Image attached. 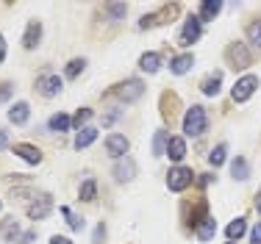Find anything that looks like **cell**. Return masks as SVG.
I'll list each match as a JSON object with an SVG mask.
<instances>
[{
  "label": "cell",
  "instance_id": "cell-1",
  "mask_svg": "<svg viewBox=\"0 0 261 244\" xmlns=\"http://www.w3.org/2000/svg\"><path fill=\"white\" fill-rule=\"evenodd\" d=\"M206 125H208V117H206V109H203V105H192V109L186 111V117H184L186 136H200L203 130H206Z\"/></svg>",
  "mask_w": 261,
  "mask_h": 244
},
{
  "label": "cell",
  "instance_id": "cell-2",
  "mask_svg": "<svg viewBox=\"0 0 261 244\" xmlns=\"http://www.w3.org/2000/svg\"><path fill=\"white\" fill-rule=\"evenodd\" d=\"M256 89H258V75H245V78H239L236 86H233V92H231L233 103H245Z\"/></svg>",
  "mask_w": 261,
  "mask_h": 244
},
{
  "label": "cell",
  "instance_id": "cell-3",
  "mask_svg": "<svg viewBox=\"0 0 261 244\" xmlns=\"http://www.w3.org/2000/svg\"><path fill=\"white\" fill-rule=\"evenodd\" d=\"M200 34H203V22H200V17H189V20L184 22L181 36H178V45H184V47L195 45V42L200 39Z\"/></svg>",
  "mask_w": 261,
  "mask_h": 244
},
{
  "label": "cell",
  "instance_id": "cell-4",
  "mask_svg": "<svg viewBox=\"0 0 261 244\" xmlns=\"http://www.w3.org/2000/svg\"><path fill=\"white\" fill-rule=\"evenodd\" d=\"M189 183H192V170H186V167H175V170H170L167 186H170L172 192H184Z\"/></svg>",
  "mask_w": 261,
  "mask_h": 244
},
{
  "label": "cell",
  "instance_id": "cell-5",
  "mask_svg": "<svg viewBox=\"0 0 261 244\" xmlns=\"http://www.w3.org/2000/svg\"><path fill=\"white\" fill-rule=\"evenodd\" d=\"M50 211H53V200H50V195H39V197L34 200V203L28 205V216H31V220H45Z\"/></svg>",
  "mask_w": 261,
  "mask_h": 244
},
{
  "label": "cell",
  "instance_id": "cell-6",
  "mask_svg": "<svg viewBox=\"0 0 261 244\" xmlns=\"http://www.w3.org/2000/svg\"><path fill=\"white\" fill-rule=\"evenodd\" d=\"M228 59H231V64L236 70H245V67H250V53H247V47L242 45V42H236V45L228 47Z\"/></svg>",
  "mask_w": 261,
  "mask_h": 244
},
{
  "label": "cell",
  "instance_id": "cell-7",
  "mask_svg": "<svg viewBox=\"0 0 261 244\" xmlns=\"http://www.w3.org/2000/svg\"><path fill=\"white\" fill-rule=\"evenodd\" d=\"M142 92H145L142 80H128V84H122L120 89H117V97L125 100V103H134V100H139V97H142Z\"/></svg>",
  "mask_w": 261,
  "mask_h": 244
},
{
  "label": "cell",
  "instance_id": "cell-8",
  "mask_svg": "<svg viewBox=\"0 0 261 244\" xmlns=\"http://www.w3.org/2000/svg\"><path fill=\"white\" fill-rule=\"evenodd\" d=\"M134 175H136L134 158H120V161L114 164V178L120 180V183H128V180H134Z\"/></svg>",
  "mask_w": 261,
  "mask_h": 244
},
{
  "label": "cell",
  "instance_id": "cell-9",
  "mask_svg": "<svg viewBox=\"0 0 261 244\" xmlns=\"http://www.w3.org/2000/svg\"><path fill=\"white\" fill-rule=\"evenodd\" d=\"M106 150H109V155H114V158H122V155L128 153V139L122 133H111L109 139H106Z\"/></svg>",
  "mask_w": 261,
  "mask_h": 244
},
{
  "label": "cell",
  "instance_id": "cell-10",
  "mask_svg": "<svg viewBox=\"0 0 261 244\" xmlns=\"http://www.w3.org/2000/svg\"><path fill=\"white\" fill-rule=\"evenodd\" d=\"M39 95H45V97H56L61 92V78L59 75H45V78H39Z\"/></svg>",
  "mask_w": 261,
  "mask_h": 244
},
{
  "label": "cell",
  "instance_id": "cell-11",
  "mask_svg": "<svg viewBox=\"0 0 261 244\" xmlns=\"http://www.w3.org/2000/svg\"><path fill=\"white\" fill-rule=\"evenodd\" d=\"M14 153L20 155L22 161H28V164H39L42 161V153L34 145H14Z\"/></svg>",
  "mask_w": 261,
  "mask_h": 244
},
{
  "label": "cell",
  "instance_id": "cell-12",
  "mask_svg": "<svg viewBox=\"0 0 261 244\" xmlns=\"http://www.w3.org/2000/svg\"><path fill=\"white\" fill-rule=\"evenodd\" d=\"M192 64H195V56H192V53H184V56H175V59H172L170 70L175 72V75H184V72L192 70Z\"/></svg>",
  "mask_w": 261,
  "mask_h": 244
},
{
  "label": "cell",
  "instance_id": "cell-13",
  "mask_svg": "<svg viewBox=\"0 0 261 244\" xmlns=\"http://www.w3.org/2000/svg\"><path fill=\"white\" fill-rule=\"evenodd\" d=\"M195 233H197V239H200V241L214 239V233H217V222H214V216H206V220H203V222L195 228Z\"/></svg>",
  "mask_w": 261,
  "mask_h": 244
},
{
  "label": "cell",
  "instance_id": "cell-14",
  "mask_svg": "<svg viewBox=\"0 0 261 244\" xmlns=\"http://www.w3.org/2000/svg\"><path fill=\"white\" fill-rule=\"evenodd\" d=\"M39 36H42V25L36 22V20H31V22H28V28H25V36H22V45H25L28 50H31V47H36Z\"/></svg>",
  "mask_w": 261,
  "mask_h": 244
},
{
  "label": "cell",
  "instance_id": "cell-15",
  "mask_svg": "<svg viewBox=\"0 0 261 244\" xmlns=\"http://www.w3.org/2000/svg\"><path fill=\"white\" fill-rule=\"evenodd\" d=\"M167 155H170L172 161H181L186 155V142L181 139V136H172L170 145H167Z\"/></svg>",
  "mask_w": 261,
  "mask_h": 244
},
{
  "label": "cell",
  "instance_id": "cell-16",
  "mask_svg": "<svg viewBox=\"0 0 261 244\" xmlns=\"http://www.w3.org/2000/svg\"><path fill=\"white\" fill-rule=\"evenodd\" d=\"M28 114H31L28 103H14V109L9 111V120L14 122V125H25L28 122Z\"/></svg>",
  "mask_w": 261,
  "mask_h": 244
},
{
  "label": "cell",
  "instance_id": "cell-17",
  "mask_svg": "<svg viewBox=\"0 0 261 244\" xmlns=\"http://www.w3.org/2000/svg\"><path fill=\"white\" fill-rule=\"evenodd\" d=\"M95 139H97V128H81L78 136H75V147L84 150V147H89Z\"/></svg>",
  "mask_w": 261,
  "mask_h": 244
},
{
  "label": "cell",
  "instance_id": "cell-18",
  "mask_svg": "<svg viewBox=\"0 0 261 244\" xmlns=\"http://www.w3.org/2000/svg\"><path fill=\"white\" fill-rule=\"evenodd\" d=\"M245 230H247V222L242 220V216H239V220H233V222L225 228V236H228V241H239Z\"/></svg>",
  "mask_w": 261,
  "mask_h": 244
},
{
  "label": "cell",
  "instance_id": "cell-19",
  "mask_svg": "<svg viewBox=\"0 0 261 244\" xmlns=\"http://www.w3.org/2000/svg\"><path fill=\"white\" fill-rule=\"evenodd\" d=\"M222 3H217V0H206V3H200V22L206 20H214L217 14H220Z\"/></svg>",
  "mask_w": 261,
  "mask_h": 244
},
{
  "label": "cell",
  "instance_id": "cell-20",
  "mask_svg": "<svg viewBox=\"0 0 261 244\" xmlns=\"http://www.w3.org/2000/svg\"><path fill=\"white\" fill-rule=\"evenodd\" d=\"M139 67L145 72H159V67H161V56L159 53H145L139 59Z\"/></svg>",
  "mask_w": 261,
  "mask_h": 244
},
{
  "label": "cell",
  "instance_id": "cell-21",
  "mask_svg": "<svg viewBox=\"0 0 261 244\" xmlns=\"http://www.w3.org/2000/svg\"><path fill=\"white\" fill-rule=\"evenodd\" d=\"M220 80H222V75L220 72H214V75H208L206 80H203V95H208V97H214L217 92H220Z\"/></svg>",
  "mask_w": 261,
  "mask_h": 244
},
{
  "label": "cell",
  "instance_id": "cell-22",
  "mask_svg": "<svg viewBox=\"0 0 261 244\" xmlns=\"http://www.w3.org/2000/svg\"><path fill=\"white\" fill-rule=\"evenodd\" d=\"M231 172H233V178H236V180H247V175H250V167H247V161H245V158H233Z\"/></svg>",
  "mask_w": 261,
  "mask_h": 244
},
{
  "label": "cell",
  "instance_id": "cell-23",
  "mask_svg": "<svg viewBox=\"0 0 261 244\" xmlns=\"http://www.w3.org/2000/svg\"><path fill=\"white\" fill-rule=\"evenodd\" d=\"M47 125H50V130H59V133H64V130H70L72 122H70V117H67V114H53Z\"/></svg>",
  "mask_w": 261,
  "mask_h": 244
},
{
  "label": "cell",
  "instance_id": "cell-24",
  "mask_svg": "<svg viewBox=\"0 0 261 244\" xmlns=\"http://www.w3.org/2000/svg\"><path fill=\"white\" fill-rule=\"evenodd\" d=\"M247 42L253 47H261V20H253L247 25Z\"/></svg>",
  "mask_w": 261,
  "mask_h": 244
},
{
  "label": "cell",
  "instance_id": "cell-25",
  "mask_svg": "<svg viewBox=\"0 0 261 244\" xmlns=\"http://www.w3.org/2000/svg\"><path fill=\"white\" fill-rule=\"evenodd\" d=\"M167 145H170V133H167V130H159L156 139H153V153H156V155H164V153H167Z\"/></svg>",
  "mask_w": 261,
  "mask_h": 244
},
{
  "label": "cell",
  "instance_id": "cell-26",
  "mask_svg": "<svg viewBox=\"0 0 261 244\" xmlns=\"http://www.w3.org/2000/svg\"><path fill=\"white\" fill-rule=\"evenodd\" d=\"M208 161H211V164H214V167H220L222 161H225V145H217L214 150H211Z\"/></svg>",
  "mask_w": 261,
  "mask_h": 244
},
{
  "label": "cell",
  "instance_id": "cell-27",
  "mask_svg": "<svg viewBox=\"0 0 261 244\" xmlns=\"http://www.w3.org/2000/svg\"><path fill=\"white\" fill-rule=\"evenodd\" d=\"M95 192H97L95 180H84V186H81V200H95Z\"/></svg>",
  "mask_w": 261,
  "mask_h": 244
},
{
  "label": "cell",
  "instance_id": "cell-28",
  "mask_svg": "<svg viewBox=\"0 0 261 244\" xmlns=\"http://www.w3.org/2000/svg\"><path fill=\"white\" fill-rule=\"evenodd\" d=\"M84 67H86V61H84V59L70 61V67H67V78H78V72H84Z\"/></svg>",
  "mask_w": 261,
  "mask_h": 244
},
{
  "label": "cell",
  "instance_id": "cell-29",
  "mask_svg": "<svg viewBox=\"0 0 261 244\" xmlns=\"http://www.w3.org/2000/svg\"><path fill=\"white\" fill-rule=\"evenodd\" d=\"M61 214L67 216V222H70V228H72V230H81V228H84V220L72 216V214H70V208H61Z\"/></svg>",
  "mask_w": 261,
  "mask_h": 244
},
{
  "label": "cell",
  "instance_id": "cell-30",
  "mask_svg": "<svg viewBox=\"0 0 261 244\" xmlns=\"http://www.w3.org/2000/svg\"><path fill=\"white\" fill-rule=\"evenodd\" d=\"M125 11H128V6H122V3H111L109 6V14L114 17V20H117V17H122Z\"/></svg>",
  "mask_w": 261,
  "mask_h": 244
},
{
  "label": "cell",
  "instance_id": "cell-31",
  "mask_svg": "<svg viewBox=\"0 0 261 244\" xmlns=\"http://www.w3.org/2000/svg\"><path fill=\"white\" fill-rule=\"evenodd\" d=\"M120 114H122V111H120V109H114V111H109V114H106V117H103V125H106V128H109V125H114L117 120H120Z\"/></svg>",
  "mask_w": 261,
  "mask_h": 244
},
{
  "label": "cell",
  "instance_id": "cell-32",
  "mask_svg": "<svg viewBox=\"0 0 261 244\" xmlns=\"http://www.w3.org/2000/svg\"><path fill=\"white\" fill-rule=\"evenodd\" d=\"M89 117H92V111H89V109H81L78 114H75V125H78V128H81V125H84L86 120H89Z\"/></svg>",
  "mask_w": 261,
  "mask_h": 244
},
{
  "label": "cell",
  "instance_id": "cell-33",
  "mask_svg": "<svg viewBox=\"0 0 261 244\" xmlns=\"http://www.w3.org/2000/svg\"><path fill=\"white\" fill-rule=\"evenodd\" d=\"M106 239V228H103V225H97V228H95V244H100Z\"/></svg>",
  "mask_w": 261,
  "mask_h": 244
},
{
  "label": "cell",
  "instance_id": "cell-34",
  "mask_svg": "<svg viewBox=\"0 0 261 244\" xmlns=\"http://www.w3.org/2000/svg\"><path fill=\"white\" fill-rule=\"evenodd\" d=\"M250 239H253V244H261V225H256V228H253Z\"/></svg>",
  "mask_w": 261,
  "mask_h": 244
},
{
  "label": "cell",
  "instance_id": "cell-35",
  "mask_svg": "<svg viewBox=\"0 0 261 244\" xmlns=\"http://www.w3.org/2000/svg\"><path fill=\"white\" fill-rule=\"evenodd\" d=\"M50 244H75V241H70L67 236H53V239H50Z\"/></svg>",
  "mask_w": 261,
  "mask_h": 244
},
{
  "label": "cell",
  "instance_id": "cell-36",
  "mask_svg": "<svg viewBox=\"0 0 261 244\" xmlns=\"http://www.w3.org/2000/svg\"><path fill=\"white\" fill-rule=\"evenodd\" d=\"M6 145H9V133H6V130H0V150H3Z\"/></svg>",
  "mask_w": 261,
  "mask_h": 244
},
{
  "label": "cell",
  "instance_id": "cell-37",
  "mask_svg": "<svg viewBox=\"0 0 261 244\" xmlns=\"http://www.w3.org/2000/svg\"><path fill=\"white\" fill-rule=\"evenodd\" d=\"M6 59V42H3V36H0V61Z\"/></svg>",
  "mask_w": 261,
  "mask_h": 244
},
{
  "label": "cell",
  "instance_id": "cell-38",
  "mask_svg": "<svg viewBox=\"0 0 261 244\" xmlns=\"http://www.w3.org/2000/svg\"><path fill=\"white\" fill-rule=\"evenodd\" d=\"M9 92H11V86L6 84V89H0V100H6V97H9Z\"/></svg>",
  "mask_w": 261,
  "mask_h": 244
},
{
  "label": "cell",
  "instance_id": "cell-39",
  "mask_svg": "<svg viewBox=\"0 0 261 244\" xmlns=\"http://www.w3.org/2000/svg\"><path fill=\"white\" fill-rule=\"evenodd\" d=\"M258 214H261V197H258Z\"/></svg>",
  "mask_w": 261,
  "mask_h": 244
},
{
  "label": "cell",
  "instance_id": "cell-40",
  "mask_svg": "<svg viewBox=\"0 0 261 244\" xmlns=\"http://www.w3.org/2000/svg\"><path fill=\"white\" fill-rule=\"evenodd\" d=\"M228 244H236V241H228Z\"/></svg>",
  "mask_w": 261,
  "mask_h": 244
}]
</instances>
